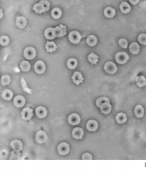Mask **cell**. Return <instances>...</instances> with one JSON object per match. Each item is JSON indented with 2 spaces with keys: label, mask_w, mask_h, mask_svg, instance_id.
Segmentation results:
<instances>
[{
  "label": "cell",
  "mask_w": 146,
  "mask_h": 170,
  "mask_svg": "<svg viewBox=\"0 0 146 170\" xmlns=\"http://www.w3.org/2000/svg\"><path fill=\"white\" fill-rule=\"evenodd\" d=\"M50 4L47 0H42L38 4H36L34 6V11L37 13H45L50 9Z\"/></svg>",
  "instance_id": "cell-1"
},
{
  "label": "cell",
  "mask_w": 146,
  "mask_h": 170,
  "mask_svg": "<svg viewBox=\"0 0 146 170\" xmlns=\"http://www.w3.org/2000/svg\"><path fill=\"white\" fill-rule=\"evenodd\" d=\"M129 59V56L126 52H119L115 55L116 61L117 63L119 64L126 63Z\"/></svg>",
  "instance_id": "cell-2"
},
{
  "label": "cell",
  "mask_w": 146,
  "mask_h": 170,
  "mask_svg": "<svg viewBox=\"0 0 146 170\" xmlns=\"http://www.w3.org/2000/svg\"><path fill=\"white\" fill-rule=\"evenodd\" d=\"M82 39V36L80 33L77 31H72L70 32L69 35V39L71 43L73 44H77L80 42Z\"/></svg>",
  "instance_id": "cell-3"
},
{
  "label": "cell",
  "mask_w": 146,
  "mask_h": 170,
  "mask_svg": "<svg viewBox=\"0 0 146 170\" xmlns=\"http://www.w3.org/2000/svg\"><path fill=\"white\" fill-rule=\"evenodd\" d=\"M104 68L107 73L111 74H115L117 71V67L116 65L111 62H108L106 63Z\"/></svg>",
  "instance_id": "cell-4"
},
{
  "label": "cell",
  "mask_w": 146,
  "mask_h": 170,
  "mask_svg": "<svg viewBox=\"0 0 146 170\" xmlns=\"http://www.w3.org/2000/svg\"><path fill=\"white\" fill-rule=\"evenodd\" d=\"M24 55L25 58L31 60L33 59L36 55V51L35 48L32 47H28L24 51Z\"/></svg>",
  "instance_id": "cell-5"
},
{
  "label": "cell",
  "mask_w": 146,
  "mask_h": 170,
  "mask_svg": "<svg viewBox=\"0 0 146 170\" xmlns=\"http://www.w3.org/2000/svg\"><path fill=\"white\" fill-rule=\"evenodd\" d=\"M54 32L56 37H63L66 34V27L62 24H60L54 28Z\"/></svg>",
  "instance_id": "cell-6"
},
{
  "label": "cell",
  "mask_w": 146,
  "mask_h": 170,
  "mask_svg": "<svg viewBox=\"0 0 146 170\" xmlns=\"http://www.w3.org/2000/svg\"><path fill=\"white\" fill-rule=\"evenodd\" d=\"M57 150L59 154L61 155H66L70 152V146L66 143L63 142L59 144L57 148Z\"/></svg>",
  "instance_id": "cell-7"
},
{
  "label": "cell",
  "mask_w": 146,
  "mask_h": 170,
  "mask_svg": "<svg viewBox=\"0 0 146 170\" xmlns=\"http://www.w3.org/2000/svg\"><path fill=\"white\" fill-rule=\"evenodd\" d=\"M47 134L43 131H39L36 135V140L40 143H45L47 140Z\"/></svg>",
  "instance_id": "cell-8"
},
{
  "label": "cell",
  "mask_w": 146,
  "mask_h": 170,
  "mask_svg": "<svg viewBox=\"0 0 146 170\" xmlns=\"http://www.w3.org/2000/svg\"><path fill=\"white\" fill-rule=\"evenodd\" d=\"M34 69L37 74H43L44 73L46 69L45 64L41 60H39L34 65Z\"/></svg>",
  "instance_id": "cell-9"
},
{
  "label": "cell",
  "mask_w": 146,
  "mask_h": 170,
  "mask_svg": "<svg viewBox=\"0 0 146 170\" xmlns=\"http://www.w3.org/2000/svg\"><path fill=\"white\" fill-rule=\"evenodd\" d=\"M32 109L30 108L29 107L25 108L23 110L22 112V118L25 120H30L33 116V112Z\"/></svg>",
  "instance_id": "cell-10"
},
{
  "label": "cell",
  "mask_w": 146,
  "mask_h": 170,
  "mask_svg": "<svg viewBox=\"0 0 146 170\" xmlns=\"http://www.w3.org/2000/svg\"><path fill=\"white\" fill-rule=\"evenodd\" d=\"M68 122L72 125H78L81 121L80 116L75 113H73L69 116L68 118Z\"/></svg>",
  "instance_id": "cell-11"
},
{
  "label": "cell",
  "mask_w": 146,
  "mask_h": 170,
  "mask_svg": "<svg viewBox=\"0 0 146 170\" xmlns=\"http://www.w3.org/2000/svg\"><path fill=\"white\" fill-rule=\"evenodd\" d=\"M25 99L23 96H17L15 97L13 103L17 107H21L25 105Z\"/></svg>",
  "instance_id": "cell-12"
},
{
  "label": "cell",
  "mask_w": 146,
  "mask_h": 170,
  "mask_svg": "<svg viewBox=\"0 0 146 170\" xmlns=\"http://www.w3.org/2000/svg\"><path fill=\"white\" fill-rule=\"evenodd\" d=\"M86 127L89 131H96L98 128V123L96 120L91 119L87 122L86 124Z\"/></svg>",
  "instance_id": "cell-13"
},
{
  "label": "cell",
  "mask_w": 146,
  "mask_h": 170,
  "mask_svg": "<svg viewBox=\"0 0 146 170\" xmlns=\"http://www.w3.org/2000/svg\"><path fill=\"white\" fill-rule=\"evenodd\" d=\"M99 108L102 113L104 114H108L111 112L112 106L110 102H106L103 103Z\"/></svg>",
  "instance_id": "cell-14"
},
{
  "label": "cell",
  "mask_w": 146,
  "mask_h": 170,
  "mask_svg": "<svg viewBox=\"0 0 146 170\" xmlns=\"http://www.w3.org/2000/svg\"><path fill=\"white\" fill-rule=\"evenodd\" d=\"M72 79L74 83L77 85H79L80 83H82L84 79L81 73L78 71H75L74 72Z\"/></svg>",
  "instance_id": "cell-15"
},
{
  "label": "cell",
  "mask_w": 146,
  "mask_h": 170,
  "mask_svg": "<svg viewBox=\"0 0 146 170\" xmlns=\"http://www.w3.org/2000/svg\"><path fill=\"white\" fill-rule=\"evenodd\" d=\"M72 135L73 137L76 139H82L84 135L83 129L79 127L75 128L72 131Z\"/></svg>",
  "instance_id": "cell-16"
},
{
  "label": "cell",
  "mask_w": 146,
  "mask_h": 170,
  "mask_svg": "<svg viewBox=\"0 0 146 170\" xmlns=\"http://www.w3.org/2000/svg\"><path fill=\"white\" fill-rule=\"evenodd\" d=\"M36 116L40 118H43L46 117L47 114V110L45 107L43 106L37 107L36 109Z\"/></svg>",
  "instance_id": "cell-17"
},
{
  "label": "cell",
  "mask_w": 146,
  "mask_h": 170,
  "mask_svg": "<svg viewBox=\"0 0 146 170\" xmlns=\"http://www.w3.org/2000/svg\"><path fill=\"white\" fill-rule=\"evenodd\" d=\"M10 146L14 150L20 151L22 150L23 144L22 142L18 140H15L11 142Z\"/></svg>",
  "instance_id": "cell-18"
},
{
  "label": "cell",
  "mask_w": 146,
  "mask_h": 170,
  "mask_svg": "<svg viewBox=\"0 0 146 170\" xmlns=\"http://www.w3.org/2000/svg\"><path fill=\"white\" fill-rule=\"evenodd\" d=\"M134 113L137 117H143L145 114V109L141 105H138L136 106L134 109Z\"/></svg>",
  "instance_id": "cell-19"
},
{
  "label": "cell",
  "mask_w": 146,
  "mask_h": 170,
  "mask_svg": "<svg viewBox=\"0 0 146 170\" xmlns=\"http://www.w3.org/2000/svg\"><path fill=\"white\" fill-rule=\"evenodd\" d=\"M27 21L26 18L24 16H18L16 18V24L18 27L20 28H25L27 25Z\"/></svg>",
  "instance_id": "cell-20"
},
{
  "label": "cell",
  "mask_w": 146,
  "mask_h": 170,
  "mask_svg": "<svg viewBox=\"0 0 146 170\" xmlns=\"http://www.w3.org/2000/svg\"><path fill=\"white\" fill-rule=\"evenodd\" d=\"M44 35L47 39L52 40L56 37L54 32V28H46L44 32Z\"/></svg>",
  "instance_id": "cell-21"
},
{
  "label": "cell",
  "mask_w": 146,
  "mask_h": 170,
  "mask_svg": "<svg viewBox=\"0 0 146 170\" xmlns=\"http://www.w3.org/2000/svg\"><path fill=\"white\" fill-rule=\"evenodd\" d=\"M115 119L117 123L119 124H123L127 120L126 115L125 113H122V112L117 113V115L116 116Z\"/></svg>",
  "instance_id": "cell-22"
},
{
  "label": "cell",
  "mask_w": 146,
  "mask_h": 170,
  "mask_svg": "<svg viewBox=\"0 0 146 170\" xmlns=\"http://www.w3.org/2000/svg\"><path fill=\"white\" fill-rule=\"evenodd\" d=\"M120 11L122 13L126 14L131 11V7L130 5L126 2H123L119 6Z\"/></svg>",
  "instance_id": "cell-23"
},
{
  "label": "cell",
  "mask_w": 146,
  "mask_h": 170,
  "mask_svg": "<svg viewBox=\"0 0 146 170\" xmlns=\"http://www.w3.org/2000/svg\"><path fill=\"white\" fill-rule=\"evenodd\" d=\"M104 14L107 18H113L116 14V11L114 8L108 7L105 9Z\"/></svg>",
  "instance_id": "cell-24"
},
{
  "label": "cell",
  "mask_w": 146,
  "mask_h": 170,
  "mask_svg": "<svg viewBox=\"0 0 146 170\" xmlns=\"http://www.w3.org/2000/svg\"><path fill=\"white\" fill-rule=\"evenodd\" d=\"M13 92L9 89H5L3 91L2 97L5 100H10L13 96Z\"/></svg>",
  "instance_id": "cell-25"
},
{
  "label": "cell",
  "mask_w": 146,
  "mask_h": 170,
  "mask_svg": "<svg viewBox=\"0 0 146 170\" xmlns=\"http://www.w3.org/2000/svg\"><path fill=\"white\" fill-rule=\"evenodd\" d=\"M62 15L61 10L58 7H55L52 10L51 15L54 19H58L61 18Z\"/></svg>",
  "instance_id": "cell-26"
},
{
  "label": "cell",
  "mask_w": 146,
  "mask_h": 170,
  "mask_svg": "<svg viewBox=\"0 0 146 170\" xmlns=\"http://www.w3.org/2000/svg\"><path fill=\"white\" fill-rule=\"evenodd\" d=\"M136 84L139 87H142L146 85V78L144 76L136 77Z\"/></svg>",
  "instance_id": "cell-27"
},
{
  "label": "cell",
  "mask_w": 146,
  "mask_h": 170,
  "mask_svg": "<svg viewBox=\"0 0 146 170\" xmlns=\"http://www.w3.org/2000/svg\"><path fill=\"white\" fill-rule=\"evenodd\" d=\"M129 50L134 55L138 54L140 51V46L137 43H132L129 46Z\"/></svg>",
  "instance_id": "cell-28"
},
{
  "label": "cell",
  "mask_w": 146,
  "mask_h": 170,
  "mask_svg": "<svg viewBox=\"0 0 146 170\" xmlns=\"http://www.w3.org/2000/svg\"><path fill=\"white\" fill-rule=\"evenodd\" d=\"M45 47L47 52L50 53L54 52L57 48L56 44L53 41H47V44L45 45Z\"/></svg>",
  "instance_id": "cell-29"
},
{
  "label": "cell",
  "mask_w": 146,
  "mask_h": 170,
  "mask_svg": "<svg viewBox=\"0 0 146 170\" xmlns=\"http://www.w3.org/2000/svg\"><path fill=\"white\" fill-rule=\"evenodd\" d=\"M86 42L90 46H94L97 43V38L94 35L89 36L87 38Z\"/></svg>",
  "instance_id": "cell-30"
},
{
  "label": "cell",
  "mask_w": 146,
  "mask_h": 170,
  "mask_svg": "<svg viewBox=\"0 0 146 170\" xmlns=\"http://www.w3.org/2000/svg\"><path fill=\"white\" fill-rule=\"evenodd\" d=\"M67 65L70 69H74L78 65L77 60L75 58H70L67 62Z\"/></svg>",
  "instance_id": "cell-31"
},
{
  "label": "cell",
  "mask_w": 146,
  "mask_h": 170,
  "mask_svg": "<svg viewBox=\"0 0 146 170\" xmlns=\"http://www.w3.org/2000/svg\"><path fill=\"white\" fill-rule=\"evenodd\" d=\"M88 60L89 62L92 64V65L97 64V62L98 61V56L95 54L93 52H92L89 55L87 56Z\"/></svg>",
  "instance_id": "cell-32"
},
{
  "label": "cell",
  "mask_w": 146,
  "mask_h": 170,
  "mask_svg": "<svg viewBox=\"0 0 146 170\" xmlns=\"http://www.w3.org/2000/svg\"><path fill=\"white\" fill-rule=\"evenodd\" d=\"M20 68L22 71L27 72L30 71L31 69V66L29 62L28 61H23L20 64Z\"/></svg>",
  "instance_id": "cell-33"
},
{
  "label": "cell",
  "mask_w": 146,
  "mask_h": 170,
  "mask_svg": "<svg viewBox=\"0 0 146 170\" xmlns=\"http://www.w3.org/2000/svg\"><path fill=\"white\" fill-rule=\"evenodd\" d=\"M106 102H110V100L106 97H102L99 98L96 100V106L98 107H100L103 103Z\"/></svg>",
  "instance_id": "cell-34"
},
{
  "label": "cell",
  "mask_w": 146,
  "mask_h": 170,
  "mask_svg": "<svg viewBox=\"0 0 146 170\" xmlns=\"http://www.w3.org/2000/svg\"><path fill=\"white\" fill-rule=\"evenodd\" d=\"M10 43V39L7 36H2L0 38V44L3 46L8 45Z\"/></svg>",
  "instance_id": "cell-35"
},
{
  "label": "cell",
  "mask_w": 146,
  "mask_h": 170,
  "mask_svg": "<svg viewBox=\"0 0 146 170\" xmlns=\"http://www.w3.org/2000/svg\"><path fill=\"white\" fill-rule=\"evenodd\" d=\"M10 82L11 78L9 75H3L2 77L1 82L3 86L9 85Z\"/></svg>",
  "instance_id": "cell-36"
},
{
  "label": "cell",
  "mask_w": 146,
  "mask_h": 170,
  "mask_svg": "<svg viewBox=\"0 0 146 170\" xmlns=\"http://www.w3.org/2000/svg\"><path fill=\"white\" fill-rule=\"evenodd\" d=\"M20 156L21 153L20 151L14 150L11 153L10 159H20Z\"/></svg>",
  "instance_id": "cell-37"
},
{
  "label": "cell",
  "mask_w": 146,
  "mask_h": 170,
  "mask_svg": "<svg viewBox=\"0 0 146 170\" xmlns=\"http://www.w3.org/2000/svg\"><path fill=\"white\" fill-rule=\"evenodd\" d=\"M138 41L142 44L146 45V34H141L138 37Z\"/></svg>",
  "instance_id": "cell-38"
},
{
  "label": "cell",
  "mask_w": 146,
  "mask_h": 170,
  "mask_svg": "<svg viewBox=\"0 0 146 170\" xmlns=\"http://www.w3.org/2000/svg\"><path fill=\"white\" fill-rule=\"evenodd\" d=\"M119 44L120 46L124 49H126L128 47V42L127 40L124 38L120 39L119 41Z\"/></svg>",
  "instance_id": "cell-39"
},
{
  "label": "cell",
  "mask_w": 146,
  "mask_h": 170,
  "mask_svg": "<svg viewBox=\"0 0 146 170\" xmlns=\"http://www.w3.org/2000/svg\"><path fill=\"white\" fill-rule=\"evenodd\" d=\"M21 84H22V87L23 90L25 91V92H29V93H31L30 92V89L28 88L27 87V84H26V82L25 80L23 78H22V80H21Z\"/></svg>",
  "instance_id": "cell-40"
},
{
  "label": "cell",
  "mask_w": 146,
  "mask_h": 170,
  "mask_svg": "<svg viewBox=\"0 0 146 170\" xmlns=\"http://www.w3.org/2000/svg\"><path fill=\"white\" fill-rule=\"evenodd\" d=\"M82 159L83 160H92L93 159V157L90 153L88 152L84 153L82 156Z\"/></svg>",
  "instance_id": "cell-41"
},
{
  "label": "cell",
  "mask_w": 146,
  "mask_h": 170,
  "mask_svg": "<svg viewBox=\"0 0 146 170\" xmlns=\"http://www.w3.org/2000/svg\"><path fill=\"white\" fill-rule=\"evenodd\" d=\"M129 1L132 4L136 5L139 2L140 0H129Z\"/></svg>",
  "instance_id": "cell-42"
},
{
  "label": "cell",
  "mask_w": 146,
  "mask_h": 170,
  "mask_svg": "<svg viewBox=\"0 0 146 170\" xmlns=\"http://www.w3.org/2000/svg\"><path fill=\"white\" fill-rule=\"evenodd\" d=\"M1 19L2 17V16H3L2 10L1 9Z\"/></svg>",
  "instance_id": "cell-43"
}]
</instances>
